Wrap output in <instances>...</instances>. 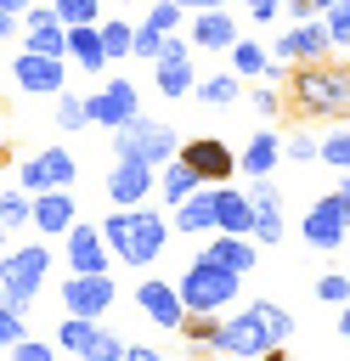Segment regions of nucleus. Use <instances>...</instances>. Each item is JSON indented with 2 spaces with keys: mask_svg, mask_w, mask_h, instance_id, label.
Instances as JSON below:
<instances>
[{
  "mask_svg": "<svg viewBox=\"0 0 350 361\" xmlns=\"http://www.w3.org/2000/svg\"><path fill=\"white\" fill-rule=\"evenodd\" d=\"M288 107L305 118H350V62H288Z\"/></svg>",
  "mask_w": 350,
  "mask_h": 361,
  "instance_id": "f257e3e1",
  "label": "nucleus"
},
{
  "mask_svg": "<svg viewBox=\"0 0 350 361\" xmlns=\"http://www.w3.org/2000/svg\"><path fill=\"white\" fill-rule=\"evenodd\" d=\"M294 338V316L277 305V299H254L248 310L226 316L220 333H215V350L231 355V361H260L271 344H288Z\"/></svg>",
  "mask_w": 350,
  "mask_h": 361,
  "instance_id": "f03ea898",
  "label": "nucleus"
},
{
  "mask_svg": "<svg viewBox=\"0 0 350 361\" xmlns=\"http://www.w3.org/2000/svg\"><path fill=\"white\" fill-rule=\"evenodd\" d=\"M102 237H107V248H113V259L119 265H130V271H147L158 254H164V237H169V226H164V214L158 209H113L107 220H102Z\"/></svg>",
  "mask_w": 350,
  "mask_h": 361,
  "instance_id": "7ed1b4c3",
  "label": "nucleus"
},
{
  "mask_svg": "<svg viewBox=\"0 0 350 361\" xmlns=\"http://www.w3.org/2000/svg\"><path fill=\"white\" fill-rule=\"evenodd\" d=\"M181 305H186V316H220L231 299H237V288H243V276L237 271H226V265H215V259H192L186 271H181Z\"/></svg>",
  "mask_w": 350,
  "mask_h": 361,
  "instance_id": "20e7f679",
  "label": "nucleus"
},
{
  "mask_svg": "<svg viewBox=\"0 0 350 361\" xmlns=\"http://www.w3.org/2000/svg\"><path fill=\"white\" fill-rule=\"evenodd\" d=\"M45 271H51V248L45 243H23V248H6L0 254V299L17 305L28 316L34 293L45 288Z\"/></svg>",
  "mask_w": 350,
  "mask_h": 361,
  "instance_id": "39448f33",
  "label": "nucleus"
},
{
  "mask_svg": "<svg viewBox=\"0 0 350 361\" xmlns=\"http://www.w3.org/2000/svg\"><path fill=\"white\" fill-rule=\"evenodd\" d=\"M181 152V135L169 130V124H158V118H130V124H119L113 130V158H141V164H169Z\"/></svg>",
  "mask_w": 350,
  "mask_h": 361,
  "instance_id": "423d86ee",
  "label": "nucleus"
},
{
  "mask_svg": "<svg viewBox=\"0 0 350 361\" xmlns=\"http://www.w3.org/2000/svg\"><path fill=\"white\" fill-rule=\"evenodd\" d=\"M56 350H68V355H79V361H119V355H124V338L107 333L96 316H62Z\"/></svg>",
  "mask_w": 350,
  "mask_h": 361,
  "instance_id": "0eeeda50",
  "label": "nucleus"
},
{
  "mask_svg": "<svg viewBox=\"0 0 350 361\" xmlns=\"http://www.w3.org/2000/svg\"><path fill=\"white\" fill-rule=\"evenodd\" d=\"M113 299H119V288H113V276L107 271H73L68 282H62V305H68V316H107L113 310Z\"/></svg>",
  "mask_w": 350,
  "mask_h": 361,
  "instance_id": "6e6552de",
  "label": "nucleus"
},
{
  "mask_svg": "<svg viewBox=\"0 0 350 361\" xmlns=\"http://www.w3.org/2000/svg\"><path fill=\"white\" fill-rule=\"evenodd\" d=\"M17 175H23V192H56V186H73L79 164L68 147H40L28 164H17Z\"/></svg>",
  "mask_w": 350,
  "mask_h": 361,
  "instance_id": "1a4fd4ad",
  "label": "nucleus"
},
{
  "mask_svg": "<svg viewBox=\"0 0 350 361\" xmlns=\"http://www.w3.org/2000/svg\"><path fill=\"white\" fill-rule=\"evenodd\" d=\"M299 231H305V243L322 248V254H327V248H344V237H350V226H344V197H339V192L316 197V203L305 209Z\"/></svg>",
  "mask_w": 350,
  "mask_h": 361,
  "instance_id": "9d476101",
  "label": "nucleus"
},
{
  "mask_svg": "<svg viewBox=\"0 0 350 361\" xmlns=\"http://www.w3.org/2000/svg\"><path fill=\"white\" fill-rule=\"evenodd\" d=\"M152 85H158L169 102H175V96H192V85H198V79H192V39H175V34L164 39V51L152 56Z\"/></svg>",
  "mask_w": 350,
  "mask_h": 361,
  "instance_id": "9b49d317",
  "label": "nucleus"
},
{
  "mask_svg": "<svg viewBox=\"0 0 350 361\" xmlns=\"http://www.w3.org/2000/svg\"><path fill=\"white\" fill-rule=\"evenodd\" d=\"M175 158H186L192 169H198V180L203 186H220V180H231L237 175V152L226 147V141H215V135H192V141H181V152Z\"/></svg>",
  "mask_w": 350,
  "mask_h": 361,
  "instance_id": "f8f14e48",
  "label": "nucleus"
},
{
  "mask_svg": "<svg viewBox=\"0 0 350 361\" xmlns=\"http://www.w3.org/2000/svg\"><path fill=\"white\" fill-rule=\"evenodd\" d=\"M271 56H277V62H322V56H333L327 23H322V17H305V23L282 28V39H277V51H271Z\"/></svg>",
  "mask_w": 350,
  "mask_h": 361,
  "instance_id": "ddd939ff",
  "label": "nucleus"
},
{
  "mask_svg": "<svg viewBox=\"0 0 350 361\" xmlns=\"http://www.w3.org/2000/svg\"><path fill=\"white\" fill-rule=\"evenodd\" d=\"M85 107H90V124L119 130V124H130V118L141 113V96H135V85H130V79H107L96 96H85Z\"/></svg>",
  "mask_w": 350,
  "mask_h": 361,
  "instance_id": "4468645a",
  "label": "nucleus"
},
{
  "mask_svg": "<svg viewBox=\"0 0 350 361\" xmlns=\"http://www.w3.org/2000/svg\"><path fill=\"white\" fill-rule=\"evenodd\" d=\"M152 186H158V169L141 164V158H119V164L107 169V197H113V209H135V203H147Z\"/></svg>",
  "mask_w": 350,
  "mask_h": 361,
  "instance_id": "2eb2a0df",
  "label": "nucleus"
},
{
  "mask_svg": "<svg viewBox=\"0 0 350 361\" xmlns=\"http://www.w3.org/2000/svg\"><path fill=\"white\" fill-rule=\"evenodd\" d=\"M62 254H68L73 271H113V248H107L102 226H90V220H73V226H68Z\"/></svg>",
  "mask_w": 350,
  "mask_h": 361,
  "instance_id": "dca6fc26",
  "label": "nucleus"
},
{
  "mask_svg": "<svg viewBox=\"0 0 350 361\" xmlns=\"http://www.w3.org/2000/svg\"><path fill=\"white\" fill-rule=\"evenodd\" d=\"M23 51L68 56V23L56 17V6H34V11H23Z\"/></svg>",
  "mask_w": 350,
  "mask_h": 361,
  "instance_id": "f3484780",
  "label": "nucleus"
},
{
  "mask_svg": "<svg viewBox=\"0 0 350 361\" xmlns=\"http://www.w3.org/2000/svg\"><path fill=\"white\" fill-rule=\"evenodd\" d=\"M11 73H17V90H28V96H62V85H68L62 56H40V51H23L11 62Z\"/></svg>",
  "mask_w": 350,
  "mask_h": 361,
  "instance_id": "a211bd4d",
  "label": "nucleus"
},
{
  "mask_svg": "<svg viewBox=\"0 0 350 361\" xmlns=\"http://www.w3.org/2000/svg\"><path fill=\"white\" fill-rule=\"evenodd\" d=\"M135 305H141V316H147L152 327H164V333H181V322H186L181 288H169V282H158V276H147V282L135 288Z\"/></svg>",
  "mask_w": 350,
  "mask_h": 361,
  "instance_id": "6ab92c4d",
  "label": "nucleus"
},
{
  "mask_svg": "<svg viewBox=\"0 0 350 361\" xmlns=\"http://www.w3.org/2000/svg\"><path fill=\"white\" fill-rule=\"evenodd\" d=\"M73 220H79V203H73L68 186H56V192H34V231H40V237H68Z\"/></svg>",
  "mask_w": 350,
  "mask_h": 361,
  "instance_id": "aec40b11",
  "label": "nucleus"
},
{
  "mask_svg": "<svg viewBox=\"0 0 350 361\" xmlns=\"http://www.w3.org/2000/svg\"><path fill=\"white\" fill-rule=\"evenodd\" d=\"M215 231L254 237V203H248V192H237L231 180H220V186H215Z\"/></svg>",
  "mask_w": 350,
  "mask_h": 361,
  "instance_id": "412c9836",
  "label": "nucleus"
},
{
  "mask_svg": "<svg viewBox=\"0 0 350 361\" xmlns=\"http://www.w3.org/2000/svg\"><path fill=\"white\" fill-rule=\"evenodd\" d=\"M248 203H254V243H260V248H265V243H282V192L271 186V175L254 180Z\"/></svg>",
  "mask_w": 350,
  "mask_h": 361,
  "instance_id": "4be33fe9",
  "label": "nucleus"
},
{
  "mask_svg": "<svg viewBox=\"0 0 350 361\" xmlns=\"http://www.w3.org/2000/svg\"><path fill=\"white\" fill-rule=\"evenodd\" d=\"M203 259H215V265H226V271L248 276V271L260 265V243H254V237H231V231H215V243L203 248Z\"/></svg>",
  "mask_w": 350,
  "mask_h": 361,
  "instance_id": "5701e85b",
  "label": "nucleus"
},
{
  "mask_svg": "<svg viewBox=\"0 0 350 361\" xmlns=\"http://www.w3.org/2000/svg\"><path fill=\"white\" fill-rule=\"evenodd\" d=\"M186 39L203 45V51H231V45H237V23L226 17V6H209V11L192 17V34H186Z\"/></svg>",
  "mask_w": 350,
  "mask_h": 361,
  "instance_id": "b1692460",
  "label": "nucleus"
},
{
  "mask_svg": "<svg viewBox=\"0 0 350 361\" xmlns=\"http://www.w3.org/2000/svg\"><path fill=\"white\" fill-rule=\"evenodd\" d=\"M282 164V135H271V130H260L243 152H237V169L248 175V180H260V175H271Z\"/></svg>",
  "mask_w": 350,
  "mask_h": 361,
  "instance_id": "393cba45",
  "label": "nucleus"
},
{
  "mask_svg": "<svg viewBox=\"0 0 350 361\" xmlns=\"http://www.w3.org/2000/svg\"><path fill=\"white\" fill-rule=\"evenodd\" d=\"M68 56H73L85 73H102V68H107V51H102V28H96V23H79V28H68Z\"/></svg>",
  "mask_w": 350,
  "mask_h": 361,
  "instance_id": "a878e982",
  "label": "nucleus"
},
{
  "mask_svg": "<svg viewBox=\"0 0 350 361\" xmlns=\"http://www.w3.org/2000/svg\"><path fill=\"white\" fill-rule=\"evenodd\" d=\"M198 186H203V180H198V169H192L186 158H169V164L158 169V192H164V203H169V209H175V203H186Z\"/></svg>",
  "mask_w": 350,
  "mask_h": 361,
  "instance_id": "bb28decb",
  "label": "nucleus"
},
{
  "mask_svg": "<svg viewBox=\"0 0 350 361\" xmlns=\"http://www.w3.org/2000/svg\"><path fill=\"white\" fill-rule=\"evenodd\" d=\"M175 231H215V186H198L186 203H175Z\"/></svg>",
  "mask_w": 350,
  "mask_h": 361,
  "instance_id": "cd10ccee",
  "label": "nucleus"
},
{
  "mask_svg": "<svg viewBox=\"0 0 350 361\" xmlns=\"http://www.w3.org/2000/svg\"><path fill=\"white\" fill-rule=\"evenodd\" d=\"M271 51L260 45V39H237L231 45V73H248V79H271Z\"/></svg>",
  "mask_w": 350,
  "mask_h": 361,
  "instance_id": "c85d7f7f",
  "label": "nucleus"
},
{
  "mask_svg": "<svg viewBox=\"0 0 350 361\" xmlns=\"http://www.w3.org/2000/svg\"><path fill=\"white\" fill-rule=\"evenodd\" d=\"M96 28H102V51H107V62H119V56L135 51V28H130L124 17H107V23H96Z\"/></svg>",
  "mask_w": 350,
  "mask_h": 361,
  "instance_id": "c756f323",
  "label": "nucleus"
},
{
  "mask_svg": "<svg viewBox=\"0 0 350 361\" xmlns=\"http://www.w3.org/2000/svg\"><path fill=\"white\" fill-rule=\"evenodd\" d=\"M192 96L209 102V107H231V102H237V73H209V79L192 85Z\"/></svg>",
  "mask_w": 350,
  "mask_h": 361,
  "instance_id": "7c9ffc66",
  "label": "nucleus"
},
{
  "mask_svg": "<svg viewBox=\"0 0 350 361\" xmlns=\"http://www.w3.org/2000/svg\"><path fill=\"white\" fill-rule=\"evenodd\" d=\"M181 333H186V344H192V355L203 361V355L215 350V333H220V322H215V316H186V322H181Z\"/></svg>",
  "mask_w": 350,
  "mask_h": 361,
  "instance_id": "2f4dec72",
  "label": "nucleus"
},
{
  "mask_svg": "<svg viewBox=\"0 0 350 361\" xmlns=\"http://www.w3.org/2000/svg\"><path fill=\"white\" fill-rule=\"evenodd\" d=\"M322 164H333V169H350V124H333L327 135H322V152H316Z\"/></svg>",
  "mask_w": 350,
  "mask_h": 361,
  "instance_id": "473e14b6",
  "label": "nucleus"
},
{
  "mask_svg": "<svg viewBox=\"0 0 350 361\" xmlns=\"http://www.w3.org/2000/svg\"><path fill=\"white\" fill-rule=\"evenodd\" d=\"M90 124V107H85V96H56V130H85Z\"/></svg>",
  "mask_w": 350,
  "mask_h": 361,
  "instance_id": "72a5a7b5",
  "label": "nucleus"
},
{
  "mask_svg": "<svg viewBox=\"0 0 350 361\" xmlns=\"http://www.w3.org/2000/svg\"><path fill=\"white\" fill-rule=\"evenodd\" d=\"M56 6V17L68 23V28H79V23H102V0H51Z\"/></svg>",
  "mask_w": 350,
  "mask_h": 361,
  "instance_id": "f704fd0d",
  "label": "nucleus"
},
{
  "mask_svg": "<svg viewBox=\"0 0 350 361\" xmlns=\"http://www.w3.org/2000/svg\"><path fill=\"white\" fill-rule=\"evenodd\" d=\"M322 23H327V39H333V51H350V0L327 6V11H322Z\"/></svg>",
  "mask_w": 350,
  "mask_h": 361,
  "instance_id": "c9c22d12",
  "label": "nucleus"
},
{
  "mask_svg": "<svg viewBox=\"0 0 350 361\" xmlns=\"http://www.w3.org/2000/svg\"><path fill=\"white\" fill-rule=\"evenodd\" d=\"M0 220L6 226H28L34 220V197L28 192H0Z\"/></svg>",
  "mask_w": 350,
  "mask_h": 361,
  "instance_id": "e433bc0d",
  "label": "nucleus"
},
{
  "mask_svg": "<svg viewBox=\"0 0 350 361\" xmlns=\"http://www.w3.org/2000/svg\"><path fill=\"white\" fill-rule=\"evenodd\" d=\"M181 23H186V6H175V0H158L147 11V28H158V34H175Z\"/></svg>",
  "mask_w": 350,
  "mask_h": 361,
  "instance_id": "4c0bfd02",
  "label": "nucleus"
},
{
  "mask_svg": "<svg viewBox=\"0 0 350 361\" xmlns=\"http://www.w3.org/2000/svg\"><path fill=\"white\" fill-rule=\"evenodd\" d=\"M17 338H28V322H23V310H17V305H6V299H0V350H11Z\"/></svg>",
  "mask_w": 350,
  "mask_h": 361,
  "instance_id": "58836bf2",
  "label": "nucleus"
},
{
  "mask_svg": "<svg viewBox=\"0 0 350 361\" xmlns=\"http://www.w3.org/2000/svg\"><path fill=\"white\" fill-rule=\"evenodd\" d=\"M316 152H322V141H316L310 130H294V135L282 141V158H294V164H310Z\"/></svg>",
  "mask_w": 350,
  "mask_h": 361,
  "instance_id": "ea45409f",
  "label": "nucleus"
},
{
  "mask_svg": "<svg viewBox=\"0 0 350 361\" xmlns=\"http://www.w3.org/2000/svg\"><path fill=\"white\" fill-rule=\"evenodd\" d=\"M316 299H327V305H344V299H350V276H344V271H327V276H316Z\"/></svg>",
  "mask_w": 350,
  "mask_h": 361,
  "instance_id": "a19ab883",
  "label": "nucleus"
},
{
  "mask_svg": "<svg viewBox=\"0 0 350 361\" xmlns=\"http://www.w3.org/2000/svg\"><path fill=\"white\" fill-rule=\"evenodd\" d=\"M254 113H260V118H277V113H282V96H277V85H271V79H260V85H254Z\"/></svg>",
  "mask_w": 350,
  "mask_h": 361,
  "instance_id": "79ce46f5",
  "label": "nucleus"
},
{
  "mask_svg": "<svg viewBox=\"0 0 350 361\" xmlns=\"http://www.w3.org/2000/svg\"><path fill=\"white\" fill-rule=\"evenodd\" d=\"M11 361H56V344H40V338H17V344H11Z\"/></svg>",
  "mask_w": 350,
  "mask_h": 361,
  "instance_id": "37998d69",
  "label": "nucleus"
},
{
  "mask_svg": "<svg viewBox=\"0 0 350 361\" xmlns=\"http://www.w3.org/2000/svg\"><path fill=\"white\" fill-rule=\"evenodd\" d=\"M164 39H169V34H158V28H147V23H141V28H135V51H130V56H147V62H152V56L164 51Z\"/></svg>",
  "mask_w": 350,
  "mask_h": 361,
  "instance_id": "c03bdc74",
  "label": "nucleus"
},
{
  "mask_svg": "<svg viewBox=\"0 0 350 361\" xmlns=\"http://www.w3.org/2000/svg\"><path fill=\"white\" fill-rule=\"evenodd\" d=\"M282 6H288V0H248L254 23H271V17H282Z\"/></svg>",
  "mask_w": 350,
  "mask_h": 361,
  "instance_id": "a18cd8bd",
  "label": "nucleus"
},
{
  "mask_svg": "<svg viewBox=\"0 0 350 361\" xmlns=\"http://www.w3.org/2000/svg\"><path fill=\"white\" fill-rule=\"evenodd\" d=\"M119 361H169V355H158V350H147V344H124Z\"/></svg>",
  "mask_w": 350,
  "mask_h": 361,
  "instance_id": "49530a36",
  "label": "nucleus"
},
{
  "mask_svg": "<svg viewBox=\"0 0 350 361\" xmlns=\"http://www.w3.org/2000/svg\"><path fill=\"white\" fill-rule=\"evenodd\" d=\"M282 11H288V17H294V23H305V17H322V11H316V6H310V0H288V6H282Z\"/></svg>",
  "mask_w": 350,
  "mask_h": 361,
  "instance_id": "de8ad7c7",
  "label": "nucleus"
},
{
  "mask_svg": "<svg viewBox=\"0 0 350 361\" xmlns=\"http://www.w3.org/2000/svg\"><path fill=\"white\" fill-rule=\"evenodd\" d=\"M11 28H23V17H11V11H6V6H0V39H6V34H11Z\"/></svg>",
  "mask_w": 350,
  "mask_h": 361,
  "instance_id": "09e8293b",
  "label": "nucleus"
},
{
  "mask_svg": "<svg viewBox=\"0 0 350 361\" xmlns=\"http://www.w3.org/2000/svg\"><path fill=\"white\" fill-rule=\"evenodd\" d=\"M260 361H288V344H271V350H265Z\"/></svg>",
  "mask_w": 350,
  "mask_h": 361,
  "instance_id": "8fccbe9b",
  "label": "nucleus"
},
{
  "mask_svg": "<svg viewBox=\"0 0 350 361\" xmlns=\"http://www.w3.org/2000/svg\"><path fill=\"white\" fill-rule=\"evenodd\" d=\"M339 333H344V338H350V299H344V305H339Z\"/></svg>",
  "mask_w": 350,
  "mask_h": 361,
  "instance_id": "3c124183",
  "label": "nucleus"
},
{
  "mask_svg": "<svg viewBox=\"0 0 350 361\" xmlns=\"http://www.w3.org/2000/svg\"><path fill=\"white\" fill-rule=\"evenodd\" d=\"M175 6H186V11H209V6H220V0H175Z\"/></svg>",
  "mask_w": 350,
  "mask_h": 361,
  "instance_id": "603ef678",
  "label": "nucleus"
},
{
  "mask_svg": "<svg viewBox=\"0 0 350 361\" xmlns=\"http://www.w3.org/2000/svg\"><path fill=\"white\" fill-rule=\"evenodd\" d=\"M0 6H6L11 17H23V11H28V0H0Z\"/></svg>",
  "mask_w": 350,
  "mask_h": 361,
  "instance_id": "864d4df0",
  "label": "nucleus"
},
{
  "mask_svg": "<svg viewBox=\"0 0 350 361\" xmlns=\"http://www.w3.org/2000/svg\"><path fill=\"white\" fill-rule=\"evenodd\" d=\"M339 197H350V169H339Z\"/></svg>",
  "mask_w": 350,
  "mask_h": 361,
  "instance_id": "5fc2aeb1",
  "label": "nucleus"
},
{
  "mask_svg": "<svg viewBox=\"0 0 350 361\" xmlns=\"http://www.w3.org/2000/svg\"><path fill=\"white\" fill-rule=\"evenodd\" d=\"M310 6H316V11H327V6H339V0H310Z\"/></svg>",
  "mask_w": 350,
  "mask_h": 361,
  "instance_id": "6e6d98bb",
  "label": "nucleus"
},
{
  "mask_svg": "<svg viewBox=\"0 0 350 361\" xmlns=\"http://www.w3.org/2000/svg\"><path fill=\"white\" fill-rule=\"evenodd\" d=\"M6 231H11V226H6V220H0V248H6Z\"/></svg>",
  "mask_w": 350,
  "mask_h": 361,
  "instance_id": "4d7b16f0",
  "label": "nucleus"
},
{
  "mask_svg": "<svg viewBox=\"0 0 350 361\" xmlns=\"http://www.w3.org/2000/svg\"><path fill=\"white\" fill-rule=\"evenodd\" d=\"M344 226H350V197H344Z\"/></svg>",
  "mask_w": 350,
  "mask_h": 361,
  "instance_id": "13d9d810",
  "label": "nucleus"
},
{
  "mask_svg": "<svg viewBox=\"0 0 350 361\" xmlns=\"http://www.w3.org/2000/svg\"><path fill=\"white\" fill-rule=\"evenodd\" d=\"M344 276H350V271H344Z\"/></svg>",
  "mask_w": 350,
  "mask_h": 361,
  "instance_id": "bf43d9fd",
  "label": "nucleus"
}]
</instances>
